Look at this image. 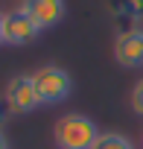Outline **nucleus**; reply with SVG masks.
<instances>
[{"label": "nucleus", "instance_id": "obj_1", "mask_svg": "<svg viewBox=\"0 0 143 149\" xmlns=\"http://www.w3.org/2000/svg\"><path fill=\"white\" fill-rule=\"evenodd\" d=\"M99 126L79 111H70L64 117L56 120L53 126V143L56 149H94V143L99 140Z\"/></svg>", "mask_w": 143, "mask_h": 149}, {"label": "nucleus", "instance_id": "obj_2", "mask_svg": "<svg viewBox=\"0 0 143 149\" xmlns=\"http://www.w3.org/2000/svg\"><path fill=\"white\" fill-rule=\"evenodd\" d=\"M32 82H35L41 105H58V102H64L73 94V79H70V73L64 67H58V64H41L32 73Z\"/></svg>", "mask_w": 143, "mask_h": 149}, {"label": "nucleus", "instance_id": "obj_3", "mask_svg": "<svg viewBox=\"0 0 143 149\" xmlns=\"http://www.w3.org/2000/svg\"><path fill=\"white\" fill-rule=\"evenodd\" d=\"M3 100L12 108V114H32L41 105L35 82H32V73H18V76H12L6 91H3Z\"/></svg>", "mask_w": 143, "mask_h": 149}, {"label": "nucleus", "instance_id": "obj_4", "mask_svg": "<svg viewBox=\"0 0 143 149\" xmlns=\"http://www.w3.org/2000/svg\"><path fill=\"white\" fill-rule=\"evenodd\" d=\"M41 32H44V29H41L21 6L12 9V12H6V18H3V38H6L9 47H26V44H32Z\"/></svg>", "mask_w": 143, "mask_h": 149}, {"label": "nucleus", "instance_id": "obj_5", "mask_svg": "<svg viewBox=\"0 0 143 149\" xmlns=\"http://www.w3.org/2000/svg\"><path fill=\"white\" fill-rule=\"evenodd\" d=\"M114 61L126 70H137L143 67V29H131V32H120L114 41Z\"/></svg>", "mask_w": 143, "mask_h": 149}, {"label": "nucleus", "instance_id": "obj_6", "mask_svg": "<svg viewBox=\"0 0 143 149\" xmlns=\"http://www.w3.org/2000/svg\"><path fill=\"white\" fill-rule=\"evenodd\" d=\"M108 15L120 32L143 29V0H108Z\"/></svg>", "mask_w": 143, "mask_h": 149}, {"label": "nucleus", "instance_id": "obj_7", "mask_svg": "<svg viewBox=\"0 0 143 149\" xmlns=\"http://www.w3.org/2000/svg\"><path fill=\"white\" fill-rule=\"evenodd\" d=\"M21 9L41 29H53L56 24H61L67 6H64V0H21Z\"/></svg>", "mask_w": 143, "mask_h": 149}, {"label": "nucleus", "instance_id": "obj_8", "mask_svg": "<svg viewBox=\"0 0 143 149\" xmlns=\"http://www.w3.org/2000/svg\"><path fill=\"white\" fill-rule=\"evenodd\" d=\"M94 149H137V146L120 132H102L99 140L94 143Z\"/></svg>", "mask_w": 143, "mask_h": 149}, {"label": "nucleus", "instance_id": "obj_9", "mask_svg": "<svg viewBox=\"0 0 143 149\" xmlns=\"http://www.w3.org/2000/svg\"><path fill=\"white\" fill-rule=\"evenodd\" d=\"M131 108H134V114L143 117V79L131 88Z\"/></svg>", "mask_w": 143, "mask_h": 149}, {"label": "nucleus", "instance_id": "obj_10", "mask_svg": "<svg viewBox=\"0 0 143 149\" xmlns=\"http://www.w3.org/2000/svg\"><path fill=\"white\" fill-rule=\"evenodd\" d=\"M9 117H12V108L6 105V100H3V97H0V129L9 123Z\"/></svg>", "mask_w": 143, "mask_h": 149}, {"label": "nucleus", "instance_id": "obj_11", "mask_svg": "<svg viewBox=\"0 0 143 149\" xmlns=\"http://www.w3.org/2000/svg\"><path fill=\"white\" fill-rule=\"evenodd\" d=\"M0 149H9V137L3 134V129H0Z\"/></svg>", "mask_w": 143, "mask_h": 149}, {"label": "nucleus", "instance_id": "obj_12", "mask_svg": "<svg viewBox=\"0 0 143 149\" xmlns=\"http://www.w3.org/2000/svg\"><path fill=\"white\" fill-rule=\"evenodd\" d=\"M3 18H6V12H0V44H6V38H3Z\"/></svg>", "mask_w": 143, "mask_h": 149}, {"label": "nucleus", "instance_id": "obj_13", "mask_svg": "<svg viewBox=\"0 0 143 149\" xmlns=\"http://www.w3.org/2000/svg\"><path fill=\"white\" fill-rule=\"evenodd\" d=\"M140 146H143V140H140Z\"/></svg>", "mask_w": 143, "mask_h": 149}]
</instances>
